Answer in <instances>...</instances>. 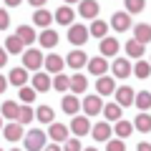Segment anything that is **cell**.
<instances>
[{"mask_svg": "<svg viewBox=\"0 0 151 151\" xmlns=\"http://www.w3.org/2000/svg\"><path fill=\"white\" fill-rule=\"evenodd\" d=\"M23 139H25L23 144H25V149H28V151H43L45 139H48V136H45V131H43V129H30L25 136H23Z\"/></svg>", "mask_w": 151, "mask_h": 151, "instance_id": "1", "label": "cell"}, {"mask_svg": "<svg viewBox=\"0 0 151 151\" xmlns=\"http://www.w3.org/2000/svg\"><path fill=\"white\" fill-rule=\"evenodd\" d=\"M40 65H43V53H40V50H35V48L23 50V68H25V70L38 73V70H40Z\"/></svg>", "mask_w": 151, "mask_h": 151, "instance_id": "2", "label": "cell"}, {"mask_svg": "<svg viewBox=\"0 0 151 151\" xmlns=\"http://www.w3.org/2000/svg\"><path fill=\"white\" fill-rule=\"evenodd\" d=\"M81 108L86 111V119H88V116H98V113L103 111V101H101L98 93H93V96H86L81 101Z\"/></svg>", "mask_w": 151, "mask_h": 151, "instance_id": "3", "label": "cell"}, {"mask_svg": "<svg viewBox=\"0 0 151 151\" xmlns=\"http://www.w3.org/2000/svg\"><path fill=\"white\" fill-rule=\"evenodd\" d=\"M88 38H91V35H88V28L83 25V23H73V25L68 28V40L73 45H83Z\"/></svg>", "mask_w": 151, "mask_h": 151, "instance_id": "4", "label": "cell"}, {"mask_svg": "<svg viewBox=\"0 0 151 151\" xmlns=\"http://www.w3.org/2000/svg\"><path fill=\"white\" fill-rule=\"evenodd\" d=\"M98 3L96 0H81V5H78V15L83 18V20H96L98 18Z\"/></svg>", "mask_w": 151, "mask_h": 151, "instance_id": "5", "label": "cell"}, {"mask_svg": "<svg viewBox=\"0 0 151 151\" xmlns=\"http://www.w3.org/2000/svg\"><path fill=\"white\" fill-rule=\"evenodd\" d=\"M53 20L60 23V25H68L70 28V25H73V20H76V10L70 5H60L58 10L53 13Z\"/></svg>", "mask_w": 151, "mask_h": 151, "instance_id": "6", "label": "cell"}, {"mask_svg": "<svg viewBox=\"0 0 151 151\" xmlns=\"http://www.w3.org/2000/svg\"><path fill=\"white\" fill-rule=\"evenodd\" d=\"M111 70H113V76H116L119 81H124V78H129V76H131V60H126V58H113Z\"/></svg>", "mask_w": 151, "mask_h": 151, "instance_id": "7", "label": "cell"}, {"mask_svg": "<svg viewBox=\"0 0 151 151\" xmlns=\"http://www.w3.org/2000/svg\"><path fill=\"white\" fill-rule=\"evenodd\" d=\"M113 96H116V103L124 108V106H131V103H134L136 91H134L131 86H121V88H116V91H113Z\"/></svg>", "mask_w": 151, "mask_h": 151, "instance_id": "8", "label": "cell"}, {"mask_svg": "<svg viewBox=\"0 0 151 151\" xmlns=\"http://www.w3.org/2000/svg\"><path fill=\"white\" fill-rule=\"evenodd\" d=\"M43 65H45V70H48V76H50V73H53V76H58V73H63L65 60L60 58L58 53H50L48 58H43Z\"/></svg>", "mask_w": 151, "mask_h": 151, "instance_id": "9", "label": "cell"}, {"mask_svg": "<svg viewBox=\"0 0 151 151\" xmlns=\"http://www.w3.org/2000/svg\"><path fill=\"white\" fill-rule=\"evenodd\" d=\"M63 60H65V65H70L73 70H78V68H83V65L88 63V55L83 53L81 48H76V50H70L68 58H63Z\"/></svg>", "mask_w": 151, "mask_h": 151, "instance_id": "10", "label": "cell"}, {"mask_svg": "<svg viewBox=\"0 0 151 151\" xmlns=\"http://www.w3.org/2000/svg\"><path fill=\"white\" fill-rule=\"evenodd\" d=\"M50 139V144H60V141H68V126L63 124H50L48 134H45Z\"/></svg>", "mask_w": 151, "mask_h": 151, "instance_id": "11", "label": "cell"}, {"mask_svg": "<svg viewBox=\"0 0 151 151\" xmlns=\"http://www.w3.org/2000/svg\"><path fill=\"white\" fill-rule=\"evenodd\" d=\"M119 40H116V38H103L101 40V58H116V53H119Z\"/></svg>", "mask_w": 151, "mask_h": 151, "instance_id": "12", "label": "cell"}, {"mask_svg": "<svg viewBox=\"0 0 151 151\" xmlns=\"http://www.w3.org/2000/svg\"><path fill=\"white\" fill-rule=\"evenodd\" d=\"M88 70H91V76H106V70H108V60L106 58H101V55H96V58H88Z\"/></svg>", "mask_w": 151, "mask_h": 151, "instance_id": "13", "label": "cell"}, {"mask_svg": "<svg viewBox=\"0 0 151 151\" xmlns=\"http://www.w3.org/2000/svg\"><path fill=\"white\" fill-rule=\"evenodd\" d=\"M70 131H73V136H86L88 131H91V121H88L86 116H73Z\"/></svg>", "mask_w": 151, "mask_h": 151, "instance_id": "14", "label": "cell"}, {"mask_svg": "<svg viewBox=\"0 0 151 151\" xmlns=\"http://www.w3.org/2000/svg\"><path fill=\"white\" fill-rule=\"evenodd\" d=\"M60 108H63L68 116H76V113L81 111V101H78V96H73V93H65L63 101H60Z\"/></svg>", "mask_w": 151, "mask_h": 151, "instance_id": "15", "label": "cell"}, {"mask_svg": "<svg viewBox=\"0 0 151 151\" xmlns=\"http://www.w3.org/2000/svg\"><path fill=\"white\" fill-rule=\"evenodd\" d=\"M111 25L116 28L119 33L129 30V28H131V15H129L126 10H121V13H113V15H111Z\"/></svg>", "mask_w": 151, "mask_h": 151, "instance_id": "16", "label": "cell"}, {"mask_svg": "<svg viewBox=\"0 0 151 151\" xmlns=\"http://www.w3.org/2000/svg\"><path fill=\"white\" fill-rule=\"evenodd\" d=\"M30 88H33L35 93H45V91H50V76L38 70V73L33 76V86H30Z\"/></svg>", "mask_w": 151, "mask_h": 151, "instance_id": "17", "label": "cell"}, {"mask_svg": "<svg viewBox=\"0 0 151 151\" xmlns=\"http://www.w3.org/2000/svg\"><path fill=\"white\" fill-rule=\"evenodd\" d=\"M134 40L141 45H146L151 40V25L149 23H139V25H134Z\"/></svg>", "mask_w": 151, "mask_h": 151, "instance_id": "18", "label": "cell"}, {"mask_svg": "<svg viewBox=\"0 0 151 151\" xmlns=\"http://www.w3.org/2000/svg\"><path fill=\"white\" fill-rule=\"evenodd\" d=\"M3 136H5L8 141H20L25 134H23V126L18 124V121H10L8 126H3Z\"/></svg>", "mask_w": 151, "mask_h": 151, "instance_id": "19", "label": "cell"}, {"mask_svg": "<svg viewBox=\"0 0 151 151\" xmlns=\"http://www.w3.org/2000/svg\"><path fill=\"white\" fill-rule=\"evenodd\" d=\"M91 134H93L96 141H108L111 139V124H108V121H98V124L91 129Z\"/></svg>", "mask_w": 151, "mask_h": 151, "instance_id": "20", "label": "cell"}, {"mask_svg": "<svg viewBox=\"0 0 151 151\" xmlns=\"http://www.w3.org/2000/svg\"><path fill=\"white\" fill-rule=\"evenodd\" d=\"M86 88H88V78H86L83 73L70 76V93H73V96H78V93H86Z\"/></svg>", "mask_w": 151, "mask_h": 151, "instance_id": "21", "label": "cell"}, {"mask_svg": "<svg viewBox=\"0 0 151 151\" xmlns=\"http://www.w3.org/2000/svg\"><path fill=\"white\" fill-rule=\"evenodd\" d=\"M96 91H98V96H111L116 91V81H111L108 76H101L96 81Z\"/></svg>", "mask_w": 151, "mask_h": 151, "instance_id": "22", "label": "cell"}, {"mask_svg": "<svg viewBox=\"0 0 151 151\" xmlns=\"http://www.w3.org/2000/svg\"><path fill=\"white\" fill-rule=\"evenodd\" d=\"M18 113H20V106H18L15 101H5L3 108H0V116L8 119V121H18Z\"/></svg>", "mask_w": 151, "mask_h": 151, "instance_id": "23", "label": "cell"}, {"mask_svg": "<svg viewBox=\"0 0 151 151\" xmlns=\"http://www.w3.org/2000/svg\"><path fill=\"white\" fill-rule=\"evenodd\" d=\"M35 119L40 121V124H48V126H50V124L55 121V111H53L50 106H45V103H43V106L35 108Z\"/></svg>", "mask_w": 151, "mask_h": 151, "instance_id": "24", "label": "cell"}, {"mask_svg": "<svg viewBox=\"0 0 151 151\" xmlns=\"http://www.w3.org/2000/svg\"><path fill=\"white\" fill-rule=\"evenodd\" d=\"M25 81H28V70L25 68H13L10 76H8V83L10 86H18V88L25 86Z\"/></svg>", "mask_w": 151, "mask_h": 151, "instance_id": "25", "label": "cell"}, {"mask_svg": "<svg viewBox=\"0 0 151 151\" xmlns=\"http://www.w3.org/2000/svg\"><path fill=\"white\" fill-rule=\"evenodd\" d=\"M50 20H53V13H50V10H45V8L35 10V15H33V23H35L38 28H43V30L50 25Z\"/></svg>", "mask_w": 151, "mask_h": 151, "instance_id": "26", "label": "cell"}, {"mask_svg": "<svg viewBox=\"0 0 151 151\" xmlns=\"http://www.w3.org/2000/svg\"><path fill=\"white\" fill-rule=\"evenodd\" d=\"M15 35L20 38V43H23V45H30L33 40H38V35H35V30H33V25H20Z\"/></svg>", "mask_w": 151, "mask_h": 151, "instance_id": "27", "label": "cell"}, {"mask_svg": "<svg viewBox=\"0 0 151 151\" xmlns=\"http://www.w3.org/2000/svg\"><path fill=\"white\" fill-rule=\"evenodd\" d=\"M38 43L43 45V48H53L55 43H58V33L55 30H50V28H45L40 35H38Z\"/></svg>", "mask_w": 151, "mask_h": 151, "instance_id": "28", "label": "cell"}, {"mask_svg": "<svg viewBox=\"0 0 151 151\" xmlns=\"http://www.w3.org/2000/svg\"><path fill=\"white\" fill-rule=\"evenodd\" d=\"M106 33H108V23L106 20H93L91 23V28H88V35L91 38H106Z\"/></svg>", "mask_w": 151, "mask_h": 151, "instance_id": "29", "label": "cell"}, {"mask_svg": "<svg viewBox=\"0 0 151 151\" xmlns=\"http://www.w3.org/2000/svg\"><path fill=\"white\" fill-rule=\"evenodd\" d=\"M3 48H5V53L18 55V53H23V48H25V45L20 43V38H18V35H10V38H5V45H3Z\"/></svg>", "mask_w": 151, "mask_h": 151, "instance_id": "30", "label": "cell"}, {"mask_svg": "<svg viewBox=\"0 0 151 151\" xmlns=\"http://www.w3.org/2000/svg\"><path fill=\"white\" fill-rule=\"evenodd\" d=\"M134 103L139 106L141 113H146L151 108V91H139V93H136V98H134Z\"/></svg>", "mask_w": 151, "mask_h": 151, "instance_id": "31", "label": "cell"}, {"mask_svg": "<svg viewBox=\"0 0 151 151\" xmlns=\"http://www.w3.org/2000/svg\"><path fill=\"white\" fill-rule=\"evenodd\" d=\"M113 131H116V136L124 141V139H129V136H131V131H134V124H131V121H124V119H121V121H116Z\"/></svg>", "mask_w": 151, "mask_h": 151, "instance_id": "32", "label": "cell"}, {"mask_svg": "<svg viewBox=\"0 0 151 151\" xmlns=\"http://www.w3.org/2000/svg\"><path fill=\"white\" fill-rule=\"evenodd\" d=\"M134 129L141 131V134H149L151 131V116L149 113H139V116L134 119Z\"/></svg>", "mask_w": 151, "mask_h": 151, "instance_id": "33", "label": "cell"}, {"mask_svg": "<svg viewBox=\"0 0 151 151\" xmlns=\"http://www.w3.org/2000/svg\"><path fill=\"white\" fill-rule=\"evenodd\" d=\"M101 113L106 116V121H121V106L119 103H106Z\"/></svg>", "mask_w": 151, "mask_h": 151, "instance_id": "34", "label": "cell"}, {"mask_svg": "<svg viewBox=\"0 0 151 151\" xmlns=\"http://www.w3.org/2000/svg\"><path fill=\"white\" fill-rule=\"evenodd\" d=\"M134 76H136V78H141V81H144V78H149V76H151V63H149V60H136Z\"/></svg>", "mask_w": 151, "mask_h": 151, "instance_id": "35", "label": "cell"}, {"mask_svg": "<svg viewBox=\"0 0 151 151\" xmlns=\"http://www.w3.org/2000/svg\"><path fill=\"white\" fill-rule=\"evenodd\" d=\"M124 48H126V53H129V58H144V50H146V45L136 43V40H129V43H126Z\"/></svg>", "mask_w": 151, "mask_h": 151, "instance_id": "36", "label": "cell"}, {"mask_svg": "<svg viewBox=\"0 0 151 151\" xmlns=\"http://www.w3.org/2000/svg\"><path fill=\"white\" fill-rule=\"evenodd\" d=\"M53 88H55V91H60V93H65L70 88V78H68V76H63V73H58L53 78Z\"/></svg>", "mask_w": 151, "mask_h": 151, "instance_id": "37", "label": "cell"}, {"mask_svg": "<svg viewBox=\"0 0 151 151\" xmlns=\"http://www.w3.org/2000/svg\"><path fill=\"white\" fill-rule=\"evenodd\" d=\"M126 3V13L129 15H136V13H141L146 8V0H124Z\"/></svg>", "mask_w": 151, "mask_h": 151, "instance_id": "38", "label": "cell"}, {"mask_svg": "<svg viewBox=\"0 0 151 151\" xmlns=\"http://www.w3.org/2000/svg\"><path fill=\"white\" fill-rule=\"evenodd\" d=\"M35 119V111H33L30 106H20V113H18V124H30V121Z\"/></svg>", "mask_w": 151, "mask_h": 151, "instance_id": "39", "label": "cell"}, {"mask_svg": "<svg viewBox=\"0 0 151 151\" xmlns=\"http://www.w3.org/2000/svg\"><path fill=\"white\" fill-rule=\"evenodd\" d=\"M18 98H20L25 106H30V103L35 101V91H33V88H28V86H23V88H20V93H18Z\"/></svg>", "mask_w": 151, "mask_h": 151, "instance_id": "40", "label": "cell"}, {"mask_svg": "<svg viewBox=\"0 0 151 151\" xmlns=\"http://www.w3.org/2000/svg\"><path fill=\"white\" fill-rule=\"evenodd\" d=\"M106 151H126V141H121V139H108L106 141Z\"/></svg>", "mask_w": 151, "mask_h": 151, "instance_id": "41", "label": "cell"}, {"mask_svg": "<svg viewBox=\"0 0 151 151\" xmlns=\"http://www.w3.org/2000/svg\"><path fill=\"white\" fill-rule=\"evenodd\" d=\"M63 151H83V146L78 139H68V141H63Z\"/></svg>", "mask_w": 151, "mask_h": 151, "instance_id": "42", "label": "cell"}, {"mask_svg": "<svg viewBox=\"0 0 151 151\" xmlns=\"http://www.w3.org/2000/svg\"><path fill=\"white\" fill-rule=\"evenodd\" d=\"M8 25H10V15L5 8H0V30H8Z\"/></svg>", "mask_w": 151, "mask_h": 151, "instance_id": "43", "label": "cell"}, {"mask_svg": "<svg viewBox=\"0 0 151 151\" xmlns=\"http://www.w3.org/2000/svg\"><path fill=\"white\" fill-rule=\"evenodd\" d=\"M136 151H151V144L149 141H139V149Z\"/></svg>", "mask_w": 151, "mask_h": 151, "instance_id": "44", "label": "cell"}, {"mask_svg": "<svg viewBox=\"0 0 151 151\" xmlns=\"http://www.w3.org/2000/svg\"><path fill=\"white\" fill-rule=\"evenodd\" d=\"M43 151H63V149H60L58 144H45V146H43Z\"/></svg>", "mask_w": 151, "mask_h": 151, "instance_id": "45", "label": "cell"}, {"mask_svg": "<svg viewBox=\"0 0 151 151\" xmlns=\"http://www.w3.org/2000/svg\"><path fill=\"white\" fill-rule=\"evenodd\" d=\"M8 63V53H5V48H0V68Z\"/></svg>", "mask_w": 151, "mask_h": 151, "instance_id": "46", "label": "cell"}, {"mask_svg": "<svg viewBox=\"0 0 151 151\" xmlns=\"http://www.w3.org/2000/svg\"><path fill=\"white\" fill-rule=\"evenodd\" d=\"M28 3H30V5H35V8H38V10H40V8H43V5H45V3H48V0H28Z\"/></svg>", "mask_w": 151, "mask_h": 151, "instance_id": "47", "label": "cell"}, {"mask_svg": "<svg viewBox=\"0 0 151 151\" xmlns=\"http://www.w3.org/2000/svg\"><path fill=\"white\" fill-rule=\"evenodd\" d=\"M5 88H8V78H5V76H0V93L5 91Z\"/></svg>", "mask_w": 151, "mask_h": 151, "instance_id": "48", "label": "cell"}, {"mask_svg": "<svg viewBox=\"0 0 151 151\" xmlns=\"http://www.w3.org/2000/svg\"><path fill=\"white\" fill-rule=\"evenodd\" d=\"M20 3H23V0H5L8 8H15V5H20Z\"/></svg>", "mask_w": 151, "mask_h": 151, "instance_id": "49", "label": "cell"}, {"mask_svg": "<svg viewBox=\"0 0 151 151\" xmlns=\"http://www.w3.org/2000/svg\"><path fill=\"white\" fill-rule=\"evenodd\" d=\"M73 3H81V0H65V5H73Z\"/></svg>", "mask_w": 151, "mask_h": 151, "instance_id": "50", "label": "cell"}, {"mask_svg": "<svg viewBox=\"0 0 151 151\" xmlns=\"http://www.w3.org/2000/svg\"><path fill=\"white\" fill-rule=\"evenodd\" d=\"M83 151H98V149H93V146H88V149H83Z\"/></svg>", "mask_w": 151, "mask_h": 151, "instance_id": "51", "label": "cell"}, {"mask_svg": "<svg viewBox=\"0 0 151 151\" xmlns=\"http://www.w3.org/2000/svg\"><path fill=\"white\" fill-rule=\"evenodd\" d=\"M0 131H3V116H0Z\"/></svg>", "mask_w": 151, "mask_h": 151, "instance_id": "52", "label": "cell"}, {"mask_svg": "<svg viewBox=\"0 0 151 151\" xmlns=\"http://www.w3.org/2000/svg\"><path fill=\"white\" fill-rule=\"evenodd\" d=\"M10 151H20V149H10Z\"/></svg>", "mask_w": 151, "mask_h": 151, "instance_id": "53", "label": "cell"}, {"mask_svg": "<svg viewBox=\"0 0 151 151\" xmlns=\"http://www.w3.org/2000/svg\"><path fill=\"white\" fill-rule=\"evenodd\" d=\"M0 151H3V149H0Z\"/></svg>", "mask_w": 151, "mask_h": 151, "instance_id": "54", "label": "cell"}]
</instances>
